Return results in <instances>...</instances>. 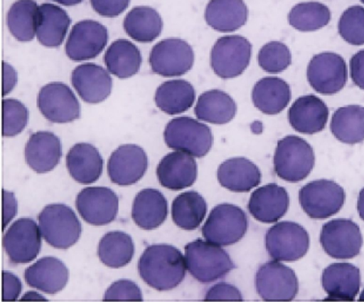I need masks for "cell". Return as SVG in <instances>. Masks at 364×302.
Segmentation results:
<instances>
[{"mask_svg": "<svg viewBox=\"0 0 364 302\" xmlns=\"http://www.w3.org/2000/svg\"><path fill=\"white\" fill-rule=\"evenodd\" d=\"M141 278L159 292L176 288L187 271L185 257L176 247L166 244L152 245L145 249L138 263Z\"/></svg>", "mask_w": 364, "mask_h": 302, "instance_id": "6da1fadb", "label": "cell"}, {"mask_svg": "<svg viewBox=\"0 0 364 302\" xmlns=\"http://www.w3.org/2000/svg\"><path fill=\"white\" fill-rule=\"evenodd\" d=\"M187 269L193 278L203 283L223 278L235 268L231 257L221 246L207 240L196 239L185 247Z\"/></svg>", "mask_w": 364, "mask_h": 302, "instance_id": "7a4b0ae2", "label": "cell"}, {"mask_svg": "<svg viewBox=\"0 0 364 302\" xmlns=\"http://www.w3.org/2000/svg\"><path fill=\"white\" fill-rule=\"evenodd\" d=\"M43 239L57 249H68L77 243L82 227L74 210L64 204L46 206L38 217Z\"/></svg>", "mask_w": 364, "mask_h": 302, "instance_id": "3957f363", "label": "cell"}, {"mask_svg": "<svg viewBox=\"0 0 364 302\" xmlns=\"http://www.w3.org/2000/svg\"><path fill=\"white\" fill-rule=\"evenodd\" d=\"M315 165L314 151L304 138L287 136L278 142L274 170L278 177L289 183L303 181Z\"/></svg>", "mask_w": 364, "mask_h": 302, "instance_id": "277c9868", "label": "cell"}, {"mask_svg": "<svg viewBox=\"0 0 364 302\" xmlns=\"http://www.w3.org/2000/svg\"><path fill=\"white\" fill-rule=\"evenodd\" d=\"M165 142L171 149L202 158L213 145L212 130L198 120L178 118L171 120L164 132Z\"/></svg>", "mask_w": 364, "mask_h": 302, "instance_id": "5b68a950", "label": "cell"}, {"mask_svg": "<svg viewBox=\"0 0 364 302\" xmlns=\"http://www.w3.org/2000/svg\"><path fill=\"white\" fill-rule=\"evenodd\" d=\"M252 45L239 35L221 36L210 52V67L221 79H234L243 74L250 66Z\"/></svg>", "mask_w": 364, "mask_h": 302, "instance_id": "8992f818", "label": "cell"}, {"mask_svg": "<svg viewBox=\"0 0 364 302\" xmlns=\"http://www.w3.org/2000/svg\"><path fill=\"white\" fill-rule=\"evenodd\" d=\"M249 222L245 212L232 204L215 207L202 228L203 238L220 246L234 245L247 234Z\"/></svg>", "mask_w": 364, "mask_h": 302, "instance_id": "52a82bcc", "label": "cell"}, {"mask_svg": "<svg viewBox=\"0 0 364 302\" xmlns=\"http://www.w3.org/2000/svg\"><path fill=\"white\" fill-rule=\"evenodd\" d=\"M267 252L273 260L292 263L305 256L309 249V236L300 224L293 222L276 224L265 236Z\"/></svg>", "mask_w": 364, "mask_h": 302, "instance_id": "ba28073f", "label": "cell"}, {"mask_svg": "<svg viewBox=\"0 0 364 302\" xmlns=\"http://www.w3.org/2000/svg\"><path fill=\"white\" fill-rule=\"evenodd\" d=\"M149 63L155 74L164 78H178L191 71L195 53L183 39H164L153 46Z\"/></svg>", "mask_w": 364, "mask_h": 302, "instance_id": "9c48e42d", "label": "cell"}, {"mask_svg": "<svg viewBox=\"0 0 364 302\" xmlns=\"http://www.w3.org/2000/svg\"><path fill=\"white\" fill-rule=\"evenodd\" d=\"M348 66L344 58L334 53L316 54L309 61L307 79L315 92L322 95H334L348 82Z\"/></svg>", "mask_w": 364, "mask_h": 302, "instance_id": "30bf717a", "label": "cell"}, {"mask_svg": "<svg viewBox=\"0 0 364 302\" xmlns=\"http://www.w3.org/2000/svg\"><path fill=\"white\" fill-rule=\"evenodd\" d=\"M346 201L344 189L331 180H316L301 189L299 202L313 219H326L336 214Z\"/></svg>", "mask_w": 364, "mask_h": 302, "instance_id": "8fae6325", "label": "cell"}, {"mask_svg": "<svg viewBox=\"0 0 364 302\" xmlns=\"http://www.w3.org/2000/svg\"><path fill=\"white\" fill-rule=\"evenodd\" d=\"M256 288L264 301H290L296 297L299 283L292 269L272 261L258 269Z\"/></svg>", "mask_w": 364, "mask_h": 302, "instance_id": "7c38bea8", "label": "cell"}, {"mask_svg": "<svg viewBox=\"0 0 364 302\" xmlns=\"http://www.w3.org/2000/svg\"><path fill=\"white\" fill-rule=\"evenodd\" d=\"M363 235L358 224L349 219H334L323 225L320 243L329 256L348 260L358 256L363 246Z\"/></svg>", "mask_w": 364, "mask_h": 302, "instance_id": "4fadbf2b", "label": "cell"}, {"mask_svg": "<svg viewBox=\"0 0 364 302\" xmlns=\"http://www.w3.org/2000/svg\"><path fill=\"white\" fill-rule=\"evenodd\" d=\"M42 238L41 230L34 220L21 218L6 232L4 249L13 264L31 263L41 251Z\"/></svg>", "mask_w": 364, "mask_h": 302, "instance_id": "5bb4252c", "label": "cell"}, {"mask_svg": "<svg viewBox=\"0 0 364 302\" xmlns=\"http://www.w3.org/2000/svg\"><path fill=\"white\" fill-rule=\"evenodd\" d=\"M41 114L53 123H68L81 115V105L70 87L60 82L43 86L38 95Z\"/></svg>", "mask_w": 364, "mask_h": 302, "instance_id": "9a60e30c", "label": "cell"}, {"mask_svg": "<svg viewBox=\"0 0 364 302\" xmlns=\"http://www.w3.org/2000/svg\"><path fill=\"white\" fill-rule=\"evenodd\" d=\"M107 27L98 21L85 20L73 26L65 43V54L71 61L94 59L103 52L108 43Z\"/></svg>", "mask_w": 364, "mask_h": 302, "instance_id": "2e32d148", "label": "cell"}, {"mask_svg": "<svg viewBox=\"0 0 364 302\" xmlns=\"http://www.w3.org/2000/svg\"><path fill=\"white\" fill-rule=\"evenodd\" d=\"M80 216L89 224L103 226L117 217L119 197L110 188L87 187L79 192L75 201Z\"/></svg>", "mask_w": 364, "mask_h": 302, "instance_id": "e0dca14e", "label": "cell"}, {"mask_svg": "<svg viewBox=\"0 0 364 302\" xmlns=\"http://www.w3.org/2000/svg\"><path fill=\"white\" fill-rule=\"evenodd\" d=\"M148 166V156L143 148L137 145H122L109 158L108 176L112 183L129 187L144 177Z\"/></svg>", "mask_w": 364, "mask_h": 302, "instance_id": "ac0fdd59", "label": "cell"}, {"mask_svg": "<svg viewBox=\"0 0 364 302\" xmlns=\"http://www.w3.org/2000/svg\"><path fill=\"white\" fill-rule=\"evenodd\" d=\"M71 81L76 93L86 103H101L111 95V73L100 65H79L72 72Z\"/></svg>", "mask_w": 364, "mask_h": 302, "instance_id": "d6986e66", "label": "cell"}, {"mask_svg": "<svg viewBox=\"0 0 364 302\" xmlns=\"http://www.w3.org/2000/svg\"><path fill=\"white\" fill-rule=\"evenodd\" d=\"M156 177L163 187L181 191L192 187L198 178V163L194 156L177 151L170 152L160 161Z\"/></svg>", "mask_w": 364, "mask_h": 302, "instance_id": "ffe728a7", "label": "cell"}, {"mask_svg": "<svg viewBox=\"0 0 364 302\" xmlns=\"http://www.w3.org/2000/svg\"><path fill=\"white\" fill-rule=\"evenodd\" d=\"M289 203L286 189L270 184L257 189L251 194L247 209L255 219L261 223L273 224L285 216Z\"/></svg>", "mask_w": 364, "mask_h": 302, "instance_id": "44dd1931", "label": "cell"}, {"mask_svg": "<svg viewBox=\"0 0 364 302\" xmlns=\"http://www.w3.org/2000/svg\"><path fill=\"white\" fill-rule=\"evenodd\" d=\"M328 118L329 109L326 104L315 95L300 97L294 102L289 111L291 126L301 134L322 132Z\"/></svg>", "mask_w": 364, "mask_h": 302, "instance_id": "7402d4cb", "label": "cell"}, {"mask_svg": "<svg viewBox=\"0 0 364 302\" xmlns=\"http://www.w3.org/2000/svg\"><path fill=\"white\" fill-rule=\"evenodd\" d=\"M322 286L326 300L354 301L361 286L360 269L351 264H331L323 272Z\"/></svg>", "mask_w": 364, "mask_h": 302, "instance_id": "603a6c76", "label": "cell"}, {"mask_svg": "<svg viewBox=\"0 0 364 302\" xmlns=\"http://www.w3.org/2000/svg\"><path fill=\"white\" fill-rule=\"evenodd\" d=\"M61 157V141L53 132L32 134L25 147V159L28 165L38 174H46L55 169Z\"/></svg>", "mask_w": 364, "mask_h": 302, "instance_id": "cb8c5ba5", "label": "cell"}, {"mask_svg": "<svg viewBox=\"0 0 364 302\" xmlns=\"http://www.w3.org/2000/svg\"><path fill=\"white\" fill-rule=\"evenodd\" d=\"M24 278L32 288L56 294L68 285L69 271L58 258L43 257L25 271Z\"/></svg>", "mask_w": 364, "mask_h": 302, "instance_id": "d4e9b609", "label": "cell"}, {"mask_svg": "<svg viewBox=\"0 0 364 302\" xmlns=\"http://www.w3.org/2000/svg\"><path fill=\"white\" fill-rule=\"evenodd\" d=\"M206 24L221 33L242 28L249 19V9L243 0H210L205 11Z\"/></svg>", "mask_w": 364, "mask_h": 302, "instance_id": "484cf974", "label": "cell"}, {"mask_svg": "<svg viewBox=\"0 0 364 302\" xmlns=\"http://www.w3.org/2000/svg\"><path fill=\"white\" fill-rule=\"evenodd\" d=\"M261 171L246 158L228 160L218 167V180L222 187L234 192H247L261 183Z\"/></svg>", "mask_w": 364, "mask_h": 302, "instance_id": "4316f807", "label": "cell"}, {"mask_svg": "<svg viewBox=\"0 0 364 302\" xmlns=\"http://www.w3.org/2000/svg\"><path fill=\"white\" fill-rule=\"evenodd\" d=\"M71 19L67 11L54 4L39 6L36 38L42 46L55 48L64 42Z\"/></svg>", "mask_w": 364, "mask_h": 302, "instance_id": "83f0119b", "label": "cell"}, {"mask_svg": "<svg viewBox=\"0 0 364 302\" xmlns=\"http://www.w3.org/2000/svg\"><path fill=\"white\" fill-rule=\"evenodd\" d=\"M69 174L77 183L90 184L100 179L103 172V158L94 145L79 143L74 145L67 156Z\"/></svg>", "mask_w": 364, "mask_h": 302, "instance_id": "f1b7e54d", "label": "cell"}, {"mask_svg": "<svg viewBox=\"0 0 364 302\" xmlns=\"http://www.w3.org/2000/svg\"><path fill=\"white\" fill-rule=\"evenodd\" d=\"M168 214L167 201L161 192L147 188L134 199L132 218L134 224L145 231H152L165 223Z\"/></svg>", "mask_w": 364, "mask_h": 302, "instance_id": "f546056e", "label": "cell"}, {"mask_svg": "<svg viewBox=\"0 0 364 302\" xmlns=\"http://www.w3.org/2000/svg\"><path fill=\"white\" fill-rule=\"evenodd\" d=\"M292 93L285 80L269 76L259 80L252 90V101L258 110L268 115L282 113L290 103Z\"/></svg>", "mask_w": 364, "mask_h": 302, "instance_id": "4dcf8cb0", "label": "cell"}, {"mask_svg": "<svg viewBox=\"0 0 364 302\" xmlns=\"http://www.w3.org/2000/svg\"><path fill=\"white\" fill-rule=\"evenodd\" d=\"M237 105L228 93L221 90H210L198 98L195 114L200 121L223 125L235 118Z\"/></svg>", "mask_w": 364, "mask_h": 302, "instance_id": "1f68e13d", "label": "cell"}, {"mask_svg": "<svg viewBox=\"0 0 364 302\" xmlns=\"http://www.w3.org/2000/svg\"><path fill=\"white\" fill-rule=\"evenodd\" d=\"M143 58L140 50L127 39L112 42L105 54V64L112 75L119 79L131 78L139 72Z\"/></svg>", "mask_w": 364, "mask_h": 302, "instance_id": "d6a6232c", "label": "cell"}, {"mask_svg": "<svg viewBox=\"0 0 364 302\" xmlns=\"http://www.w3.org/2000/svg\"><path fill=\"white\" fill-rule=\"evenodd\" d=\"M163 20L158 11L151 6H134L124 19L126 33L139 43H151L163 31Z\"/></svg>", "mask_w": 364, "mask_h": 302, "instance_id": "836d02e7", "label": "cell"}, {"mask_svg": "<svg viewBox=\"0 0 364 302\" xmlns=\"http://www.w3.org/2000/svg\"><path fill=\"white\" fill-rule=\"evenodd\" d=\"M195 100L194 86L183 79L169 80L163 83L155 93L156 107L169 115L188 111L194 105Z\"/></svg>", "mask_w": 364, "mask_h": 302, "instance_id": "e575fe53", "label": "cell"}, {"mask_svg": "<svg viewBox=\"0 0 364 302\" xmlns=\"http://www.w3.org/2000/svg\"><path fill=\"white\" fill-rule=\"evenodd\" d=\"M331 130L342 143L355 145L364 141V107L349 105L335 111Z\"/></svg>", "mask_w": 364, "mask_h": 302, "instance_id": "d590c367", "label": "cell"}, {"mask_svg": "<svg viewBox=\"0 0 364 302\" xmlns=\"http://www.w3.org/2000/svg\"><path fill=\"white\" fill-rule=\"evenodd\" d=\"M39 6L35 0H18L6 16L10 33L20 42H30L36 36Z\"/></svg>", "mask_w": 364, "mask_h": 302, "instance_id": "8d00e7d4", "label": "cell"}, {"mask_svg": "<svg viewBox=\"0 0 364 302\" xmlns=\"http://www.w3.org/2000/svg\"><path fill=\"white\" fill-rule=\"evenodd\" d=\"M97 254L101 263L108 268L125 267L134 257L133 239L123 231L109 232L101 239Z\"/></svg>", "mask_w": 364, "mask_h": 302, "instance_id": "74e56055", "label": "cell"}, {"mask_svg": "<svg viewBox=\"0 0 364 302\" xmlns=\"http://www.w3.org/2000/svg\"><path fill=\"white\" fill-rule=\"evenodd\" d=\"M207 209L208 207L205 198L198 192H183L173 202V221L182 230H196L205 219Z\"/></svg>", "mask_w": 364, "mask_h": 302, "instance_id": "f35d334b", "label": "cell"}, {"mask_svg": "<svg viewBox=\"0 0 364 302\" xmlns=\"http://www.w3.org/2000/svg\"><path fill=\"white\" fill-rule=\"evenodd\" d=\"M332 14L329 7L318 1L297 4L290 10L287 20L291 27L301 32L321 30L329 24Z\"/></svg>", "mask_w": 364, "mask_h": 302, "instance_id": "ab89813d", "label": "cell"}, {"mask_svg": "<svg viewBox=\"0 0 364 302\" xmlns=\"http://www.w3.org/2000/svg\"><path fill=\"white\" fill-rule=\"evenodd\" d=\"M257 61L259 67L269 74H280L292 63V53L286 43L271 41L261 47Z\"/></svg>", "mask_w": 364, "mask_h": 302, "instance_id": "60d3db41", "label": "cell"}, {"mask_svg": "<svg viewBox=\"0 0 364 302\" xmlns=\"http://www.w3.org/2000/svg\"><path fill=\"white\" fill-rule=\"evenodd\" d=\"M338 31L349 45H364V7L352 6L346 9L338 20Z\"/></svg>", "mask_w": 364, "mask_h": 302, "instance_id": "b9f144b4", "label": "cell"}, {"mask_svg": "<svg viewBox=\"0 0 364 302\" xmlns=\"http://www.w3.org/2000/svg\"><path fill=\"white\" fill-rule=\"evenodd\" d=\"M3 130L4 137H16L23 132L28 123V110L23 102L14 99L4 100Z\"/></svg>", "mask_w": 364, "mask_h": 302, "instance_id": "7bdbcfd3", "label": "cell"}, {"mask_svg": "<svg viewBox=\"0 0 364 302\" xmlns=\"http://www.w3.org/2000/svg\"><path fill=\"white\" fill-rule=\"evenodd\" d=\"M105 301H143V293L140 287L131 280L122 279L109 287L105 293Z\"/></svg>", "mask_w": 364, "mask_h": 302, "instance_id": "ee69618b", "label": "cell"}, {"mask_svg": "<svg viewBox=\"0 0 364 302\" xmlns=\"http://www.w3.org/2000/svg\"><path fill=\"white\" fill-rule=\"evenodd\" d=\"M93 10L105 18L121 16L129 7L131 0H90Z\"/></svg>", "mask_w": 364, "mask_h": 302, "instance_id": "f6af8a7d", "label": "cell"}, {"mask_svg": "<svg viewBox=\"0 0 364 302\" xmlns=\"http://www.w3.org/2000/svg\"><path fill=\"white\" fill-rule=\"evenodd\" d=\"M205 301H242L241 292L235 286L227 283H217L207 292Z\"/></svg>", "mask_w": 364, "mask_h": 302, "instance_id": "bcb514c9", "label": "cell"}, {"mask_svg": "<svg viewBox=\"0 0 364 302\" xmlns=\"http://www.w3.org/2000/svg\"><path fill=\"white\" fill-rule=\"evenodd\" d=\"M23 290V283L13 273L3 271V296L6 301H17Z\"/></svg>", "mask_w": 364, "mask_h": 302, "instance_id": "7dc6e473", "label": "cell"}, {"mask_svg": "<svg viewBox=\"0 0 364 302\" xmlns=\"http://www.w3.org/2000/svg\"><path fill=\"white\" fill-rule=\"evenodd\" d=\"M353 83L364 90V49L353 56L349 63Z\"/></svg>", "mask_w": 364, "mask_h": 302, "instance_id": "c3c4849f", "label": "cell"}, {"mask_svg": "<svg viewBox=\"0 0 364 302\" xmlns=\"http://www.w3.org/2000/svg\"><path fill=\"white\" fill-rule=\"evenodd\" d=\"M3 225L2 230H6L7 225L16 217L18 205L16 196L13 192L3 190Z\"/></svg>", "mask_w": 364, "mask_h": 302, "instance_id": "681fc988", "label": "cell"}, {"mask_svg": "<svg viewBox=\"0 0 364 302\" xmlns=\"http://www.w3.org/2000/svg\"><path fill=\"white\" fill-rule=\"evenodd\" d=\"M3 69V90L2 95L6 96L12 92L18 82V76L16 69L7 63H2Z\"/></svg>", "mask_w": 364, "mask_h": 302, "instance_id": "f907efd6", "label": "cell"}, {"mask_svg": "<svg viewBox=\"0 0 364 302\" xmlns=\"http://www.w3.org/2000/svg\"><path fill=\"white\" fill-rule=\"evenodd\" d=\"M21 301H47L46 297H43L42 294H39L36 292H28L25 293L23 297L21 298Z\"/></svg>", "mask_w": 364, "mask_h": 302, "instance_id": "816d5d0a", "label": "cell"}, {"mask_svg": "<svg viewBox=\"0 0 364 302\" xmlns=\"http://www.w3.org/2000/svg\"><path fill=\"white\" fill-rule=\"evenodd\" d=\"M358 210L360 217L364 221V188L359 194Z\"/></svg>", "mask_w": 364, "mask_h": 302, "instance_id": "f5cc1de1", "label": "cell"}, {"mask_svg": "<svg viewBox=\"0 0 364 302\" xmlns=\"http://www.w3.org/2000/svg\"><path fill=\"white\" fill-rule=\"evenodd\" d=\"M48 1H53L65 6H73L78 5V4L82 3L83 0H48Z\"/></svg>", "mask_w": 364, "mask_h": 302, "instance_id": "db71d44e", "label": "cell"}, {"mask_svg": "<svg viewBox=\"0 0 364 302\" xmlns=\"http://www.w3.org/2000/svg\"><path fill=\"white\" fill-rule=\"evenodd\" d=\"M251 130H252V132L255 134H260L263 132L264 126L263 123H262L259 121H256L252 123L250 126Z\"/></svg>", "mask_w": 364, "mask_h": 302, "instance_id": "11a10c76", "label": "cell"}, {"mask_svg": "<svg viewBox=\"0 0 364 302\" xmlns=\"http://www.w3.org/2000/svg\"><path fill=\"white\" fill-rule=\"evenodd\" d=\"M359 300L364 301V290L363 291L361 296H360Z\"/></svg>", "mask_w": 364, "mask_h": 302, "instance_id": "9f6ffc18", "label": "cell"}, {"mask_svg": "<svg viewBox=\"0 0 364 302\" xmlns=\"http://www.w3.org/2000/svg\"><path fill=\"white\" fill-rule=\"evenodd\" d=\"M362 3L364 4V0H361Z\"/></svg>", "mask_w": 364, "mask_h": 302, "instance_id": "6f0895ef", "label": "cell"}]
</instances>
